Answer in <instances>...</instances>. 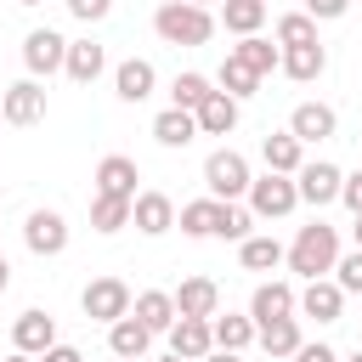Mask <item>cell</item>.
<instances>
[{"label":"cell","mask_w":362,"mask_h":362,"mask_svg":"<svg viewBox=\"0 0 362 362\" xmlns=\"http://www.w3.org/2000/svg\"><path fill=\"white\" fill-rule=\"evenodd\" d=\"M334 266H339V232H334V226H322V221L300 226V232H294V243H288V272H294V277H305V283H317V277H328Z\"/></svg>","instance_id":"1"},{"label":"cell","mask_w":362,"mask_h":362,"mask_svg":"<svg viewBox=\"0 0 362 362\" xmlns=\"http://www.w3.org/2000/svg\"><path fill=\"white\" fill-rule=\"evenodd\" d=\"M153 28H158V40H164V45H209V34H215V17H209L204 6L164 0V6L153 11Z\"/></svg>","instance_id":"2"},{"label":"cell","mask_w":362,"mask_h":362,"mask_svg":"<svg viewBox=\"0 0 362 362\" xmlns=\"http://www.w3.org/2000/svg\"><path fill=\"white\" fill-rule=\"evenodd\" d=\"M204 187H209V198H221V204L249 198V187H255L249 158H243V153H232V147H215V153L204 158Z\"/></svg>","instance_id":"3"},{"label":"cell","mask_w":362,"mask_h":362,"mask_svg":"<svg viewBox=\"0 0 362 362\" xmlns=\"http://www.w3.org/2000/svg\"><path fill=\"white\" fill-rule=\"evenodd\" d=\"M79 305H85V317L90 322H119V317H130V305H136V294H130V283L124 277H90L85 283V294H79Z\"/></svg>","instance_id":"4"},{"label":"cell","mask_w":362,"mask_h":362,"mask_svg":"<svg viewBox=\"0 0 362 362\" xmlns=\"http://www.w3.org/2000/svg\"><path fill=\"white\" fill-rule=\"evenodd\" d=\"M294 204H300V187H294V175H255V187H249V209H255V221H283V215H294Z\"/></svg>","instance_id":"5"},{"label":"cell","mask_w":362,"mask_h":362,"mask_svg":"<svg viewBox=\"0 0 362 362\" xmlns=\"http://www.w3.org/2000/svg\"><path fill=\"white\" fill-rule=\"evenodd\" d=\"M23 68H28V79L62 74V68H68V40H62L57 28H28V40H23Z\"/></svg>","instance_id":"6"},{"label":"cell","mask_w":362,"mask_h":362,"mask_svg":"<svg viewBox=\"0 0 362 362\" xmlns=\"http://www.w3.org/2000/svg\"><path fill=\"white\" fill-rule=\"evenodd\" d=\"M0 119L6 124H40L45 119V85L40 79H17V85H6L0 90Z\"/></svg>","instance_id":"7"},{"label":"cell","mask_w":362,"mask_h":362,"mask_svg":"<svg viewBox=\"0 0 362 362\" xmlns=\"http://www.w3.org/2000/svg\"><path fill=\"white\" fill-rule=\"evenodd\" d=\"M23 243H28V255L51 260V255L68 249V221H62L57 209H28V221H23Z\"/></svg>","instance_id":"8"},{"label":"cell","mask_w":362,"mask_h":362,"mask_svg":"<svg viewBox=\"0 0 362 362\" xmlns=\"http://www.w3.org/2000/svg\"><path fill=\"white\" fill-rule=\"evenodd\" d=\"M294 187H300V204L322 209V204H334V198H339V187H345V170H339V164H328V158H317V164H300Z\"/></svg>","instance_id":"9"},{"label":"cell","mask_w":362,"mask_h":362,"mask_svg":"<svg viewBox=\"0 0 362 362\" xmlns=\"http://www.w3.org/2000/svg\"><path fill=\"white\" fill-rule=\"evenodd\" d=\"M215 317H175V328H170V356H181V362H204L209 351H215V328H209Z\"/></svg>","instance_id":"10"},{"label":"cell","mask_w":362,"mask_h":362,"mask_svg":"<svg viewBox=\"0 0 362 362\" xmlns=\"http://www.w3.org/2000/svg\"><path fill=\"white\" fill-rule=\"evenodd\" d=\"M300 311V294L288 288V283H260L255 288V300H249V317H255V328H266V322H283V317H294Z\"/></svg>","instance_id":"11"},{"label":"cell","mask_w":362,"mask_h":362,"mask_svg":"<svg viewBox=\"0 0 362 362\" xmlns=\"http://www.w3.org/2000/svg\"><path fill=\"white\" fill-rule=\"evenodd\" d=\"M11 345L28 351V356H45L51 345H62V339H57V317H51V311H23V317L11 322Z\"/></svg>","instance_id":"12"},{"label":"cell","mask_w":362,"mask_h":362,"mask_svg":"<svg viewBox=\"0 0 362 362\" xmlns=\"http://www.w3.org/2000/svg\"><path fill=\"white\" fill-rule=\"evenodd\" d=\"M130 226H136L141 238H164V232L175 226V204H170V192H136Z\"/></svg>","instance_id":"13"},{"label":"cell","mask_w":362,"mask_h":362,"mask_svg":"<svg viewBox=\"0 0 362 362\" xmlns=\"http://www.w3.org/2000/svg\"><path fill=\"white\" fill-rule=\"evenodd\" d=\"M334 130H339V113L328 102H300L288 113V136H300V141H328Z\"/></svg>","instance_id":"14"},{"label":"cell","mask_w":362,"mask_h":362,"mask_svg":"<svg viewBox=\"0 0 362 362\" xmlns=\"http://www.w3.org/2000/svg\"><path fill=\"white\" fill-rule=\"evenodd\" d=\"M339 311H345V288H339L334 277H317V283H305V288H300V317L339 322Z\"/></svg>","instance_id":"15"},{"label":"cell","mask_w":362,"mask_h":362,"mask_svg":"<svg viewBox=\"0 0 362 362\" xmlns=\"http://www.w3.org/2000/svg\"><path fill=\"white\" fill-rule=\"evenodd\" d=\"M153 85H158V74H153L147 57H124V62L113 68V90H119V102H147Z\"/></svg>","instance_id":"16"},{"label":"cell","mask_w":362,"mask_h":362,"mask_svg":"<svg viewBox=\"0 0 362 362\" xmlns=\"http://www.w3.org/2000/svg\"><path fill=\"white\" fill-rule=\"evenodd\" d=\"M260 158H266L272 175H300V164H305V141L288 136V130H272V136L260 141Z\"/></svg>","instance_id":"17"},{"label":"cell","mask_w":362,"mask_h":362,"mask_svg":"<svg viewBox=\"0 0 362 362\" xmlns=\"http://www.w3.org/2000/svg\"><path fill=\"white\" fill-rule=\"evenodd\" d=\"M136 181H141V170L124 153H107L96 164V192H107V198H136Z\"/></svg>","instance_id":"18"},{"label":"cell","mask_w":362,"mask_h":362,"mask_svg":"<svg viewBox=\"0 0 362 362\" xmlns=\"http://www.w3.org/2000/svg\"><path fill=\"white\" fill-rule=\"evenodd\" d=\"M215 311H221L215 277H181V288H175V317H215Z\"/></svg>","instance_id":"19"},{"label":"cell","mask_w":362,"mask_h":362,"mask_svg":"<svg viewBox=\"0 0 362 362\" xmlns=\"http://www.w3.org/2000/svg\"><path fill=\"white\" fill-rule=\"evenodd\" d=\"M130 317H136L141 328H153V334H170V328H175V294H164V288H141L136 305H130Z\"/></svg>","instance_id":"20"},{"label":"cell","mask_w":362,"mask_h":362,"mask_svg":"<svg viewBox=\"0 0 362 362\" xmlns=\"http://www.w3.org/2000/svg\"><path fill=\"white\" fill-rule=\"evenodd\" d=\"M147 345H153V328H141L136 317H119V322L107 328V351H113L119 362H141Z\"/></svg>","instance_id":"21"},{"label":"cell","mask_w":362,"mask_h":362,"mask_svg":"<svg viewBox=\"0 0 362 362\" xmlns=\"http://www.w3.org/2000/svg\"><path fill=\"white\" fill-rule=\"evenodd\" d=\"M283 74L300 79V85L322 79V74H328V45H322V40H317V45H288V51H283Z\"/></svg>","instance_id":"22"},{"label":"cell","mask_w":362,"mask_h":362,"mask_svg":"<svg viewBox=\"0 0 362 362\" xmlns=\"http://www.w3.org/2000/svg\"><path fill=\"white\" fill-rule=\"evenodd\" d=\"M209 328H215V351H238V356H243V351L260 339L255 317H238V311H226V317L215 311V322H209Z\"/></svg>","instance_id":"23"},{"label":"cell","mask_w":362,"mask_h":362,"mask_svg":"<svg viewBox=\"0 0 362 362\" xmlns=\"http://www.w3.org/2000/svg\"><path fill=\"white\" fill-rule=\"evenodd\" d=\"M102 68H107V51H102L96 40H68V68H62V74H68L74 85H90Z\"/></svg>","instance_id":"24"},{"label":"cell","mask_w":362,"mask_h":362,"mask_svg":"<svg viewBox=\"0 0 362 362\" xmlns=\"http://www.w3.org/2000/svg\"><path fill=\"white\" fill-rule=\"evenodd\" d=\"M238 113H243V107H238L226 90H215V96L198 107V136H232V130H238Z\"/></svg>","instance_id":"25"},{"label":"cell","mask_w":362,"mask_h":362,"mask_svg":"<svg viewBox=\"0 0 362 362\" xmlns=\"http://www.w3.org/2000/svg\"><path fill=\"white\" fill-rule=\"evenodd\" d=\"M192 136H198V113H187V107H164L153 119V141L158 147H187Z\"/></svg>","instance_id":"26"},{"label":"cell","mask_w":362,"mask_h":362,"mask_svg":"<svg viewBox=\"0 0 362 362\" xmlns=\"http://www.w3.org/2000/svg\"><path fill=\"white\" fill-rule=\"evenodd\" d=\"M221 23H226V34L249 40V34H260V23H266V0H221Z\"/></svg>","instance_id":"27"},{"label":"cell","mask_w":362,"mask_h":362,"mask_svg":"<svg viewBox=\"0 0 362 362\" xmlns=\"http://www.w3.org/2000/svg\"><path fill=\"white\" fill-rule=\"evenodd\" d=\"M130 209H136V198H107V192H96V198H90V226H96L102 238H113V232L130 226Z\"/></svg>","instance_id":"28"},{"label":"cell","mask_w":362,"mask_h":362,"mask_svg":"<svg viewBox=\"0 0 362 362\" xmlns=\"http://www.w3.org/2000/svg\"><path fill=\"white\" fill-rule=\"evenodd\" d=\"M249 226H255V209H249V204H221V198H215V238H221V243L255 238Z\"/></svg>","instance_id":"29"},{"label":"cell","mask_w":362,"mask_h":362,"mask_svg":"<svg viewBox=\"0 0 362 362\" xmlns=\"http://www.w3.org/2000/svg\"><path fill=\"white\" fill-rule=\"evenodd\" d=\"M238 260H243V272H277L288 260V249L277 238H243L238 243Z\"/></svg>","instance_id":"30"},{"label":"cell","mask_w":362,"mask_h":362,"mask_svg":"<svg viewBox=\"0 0 362 362\" xmlns=\"http://www.w3.org/2000/svg\"><path fill=\"white\" fill-rule=\"evenodd\" d=\"M232 57H238V62H249V68H255L260 79H266L272 68H283V45H272V40H260V34L238 40V45H232Z\"/></svg>","instance_id":"31"},{"label":"cell","mask_w":362,"mask_h":362,"mask_svg":"<svg viewBox=\"0 0 362 362\" xmlns=\"http://www.w3.org/2000/svg\"><path fill=\"white\" fill-rule=\"evenodd\" d=\"M215 85L232 96V102H243V96H255L260 90V74L249 68V62H238L232 51H226V62H221V74H215Z\"/></svg>","instance_id":"32"},{"label":"cell","mask_w":362,"mask_h":362,"mask_svg":"<svg viewBox=\"0 0 362 362\" xmlns=\"http://www.w3.org/2000/svg\"><path fill=\"white\" fill-rule=\"evenodd\" d=\"M209 96H215V79H204V74H175V85H170V107H187V113H198Z\"/></svg>","instance_id":"33"},{"label":"cell","mask_w":362,"mask_h":362,"mask_svg":"<svg viewBox=\"0 0 362 362\" xmlns=\"http://www.w3.org/2000/svg\"><path fill=\"white\" fill-rule=\"evenodd\" d=\"M305 339H300V317H283V322H266L260 328V351L266 356H294Z\"/></svg>","instance_id":"34"},{"label":"cell","mask_w":362,"mask_h":362,"mask_svg":"<svg viewBox=\"0 0 362 362\" xmlns=\"http://www.w3.org/2000/svg\"><path fill=\"white\" fill-rule=\"evenodd\" d=\"M175 226H181L187 238H215V198H192V204H181Z\"/></svg>","instance_id":"35"},{"label":"cell","mask_w":362,"mask_h":362,"mask_svg":"<svg viewBox=\"0 0 362 362\" xmlns=\"http://www.w3.org/2000/svg\"><path fill=\"white\" fill-rule=\"evenodd\" d=\"M277 45H283V51H288V45H317V17L283 11V17H277Z\"/></svg>","instance_id":"36"},{"label":"cell","mask_w":362,"mask_h":362,"mask_svg":"<svg viewBox=\"0 0 362 362\" xmlns=\"http://www.w3.org/2000/svg\"><path fill=\"white\" fill-rule=\"evenodd\" d=\"M334 283H339L345 294H362V249L339 255V266H334Z\"/></svg>","instance_id":"37"},{"label":"cell","mask_w":362,"mask_h":362,"mask_svg":"<svg viewBox=\"0 0 362 362\" xmlns=\"http://www.w3.org/2000/svg\"><path fill=\"white\" fill-rule=\"evenodd\" d=\"M68 11H74L79 23H102V17L113 11V0H68Z\"/></svg>","instance_id":"38"},{"label":"cell","mask_w":362,"mask_h":362,"mask_svg":"<svg viewBox=\"0 0 362 362\" xmlns=\"http://www.w3.org/2000/svg\"><path fill=\"white\" fill-rule=\"evenodd\" d=\"M345 11H351V0H305V17H317V23H334Z\"/></svg>","instance_id":"39"},{"label":"cell","mask_w":362,"mask_h":362,"mask_svg":"<svg viewBox=\"0 0 362 362\" xmlns=\"http://www.w3.org/2000/svg\"><path fill=\"white\" fill-rule=\"evenodd\" d=\"M339 204H345L351 215H362V170H351V175H345V187H339Z\"/></svg>","instance_id":"40"},{"label":"cell","mask_w":362,"mask_h":362,"mask_svg":"<svg viewBox=\"0 0 362 362\" xmlns=\"http://www.w3.org/2000/svg\"><path fill=\"white\" fill-rule=\"evenodd\" d=\"M294 362H339V351L317 339V345H300V351H294Z\"/></svg>","instance_id":"41"},{"label":"cell","mask_w":362,"mask_h":362,"mask_svg":"<svg viewBox=\"0 0 362 362\" xmlns=\"http://www.w3.org/2000/svg\"><path fill=\"white\" fill-rule=\"evenodd\" d=\"M40 362H85V356H79V351H74V345H51V351H45V356H40Z\"/></svg>","instance_id":"42"},{"label":"cell","mask_w":362,"mask_h":362,"mask_svg":"<svg viewBox=\"0 0 362 362\" xmlns=\"http://www.w3.org/2000/svg\"><path fill=\"white\" fill-rule=\"evenodd\" d=\"M204 362H243V356H238V351H209Z\"/></svg>","instance_id":"43"},{"label":"cell","mask_w":362,"mask_h":362,"mask_svg":"<svg viewBox=\"0 0 362 362\" xmlns=\"http://www.w3.org/2000/svg\"><path fill=\"white\" fill-rule=\"evenodd\" d=\"M6 288H11V260L0 255V294H6Z\"/></svg>","instance_id":"44"},{"label":"cell","mask_w":362,"mask_h":362,"mask_svg":"<svg viewBox=\"0 0 362 362\" xmlns=\"http://www.w3.org/2000/svg\"><path fill=\"white\" fill-rule=\"evenodd\" d=\"M6 362H40V356H28V351H11V356H6Z\"/></svg>","instance_id":"45"},{"label":"cell","mask_w":362,"mask_h":362,"mask_svg":"<svg viewBox=\"0 0 362 362\" xmlns=\"http://www.w3.org/2000/svg\"><path fill=\"white\" fill-rule=\"evenodd\" d=\"M351 238H356V249H362V215H356V226H351Z\"/></svg>","instance_id":"46"},{"label":"cell","mask_w":362,"mask_h":362,"mask_svg":"<svg viewBox=\"0 0 362 362\" xmlns=\"http://www.w3.org/2000/svg\"><path fill=\"white\" fill-rule=\"evenodd\" d=\"M339 362H362V351H351V356H339Z\"/></svg>","instance_id":"47"},{"label":"cell","mask_w":362,"mask_h":362,"mask_svg":"<svg viewBox=\"0 0 362 362\" xmlns=\"http://www.w3.org/2000/svg\"><path fill=\"white\" fill-rule=\"evenodd\" d=\"M17 6H45V0H17Z\"/></svg>","instance_id":"48"},{"label":"cell","mask_w":362,"mask_h":362,"mask_svg":"<svg viewBox=\"0 0 362 362\" xmlns=\"http://www.w3.org/2000/svg\"><path fill=\"white\" fill-rule=\"evenodd\" d=\"M187 6H204V11H209V0H187Z\"/></svg>","instance_id":"49"},{"label":"cell","mask_w":362,"mask_h":362,"mask_svg":"<svg viewBox=\"0 0 362 362\" xmlns=\"http://www.w3.org/2000/svg\"><path fill=\"white\" fill-rule=\"evenodd\" d=\"M164 362H181V356H164Z\"/></svg>","instance_id":"50"},{"label":"cell","mask_w":362,"mask_h":362,"mask_svg":"<svg viewBox=\"0 0 362 362\" xmlns=\"http://www.w3.org/2000/svg\"><path fill=\"white\" fill-rule=\"evenodd\" d=\"M0 124H6V119H0Z\"/></svg>","instance_id":"51"}]
</instances>
